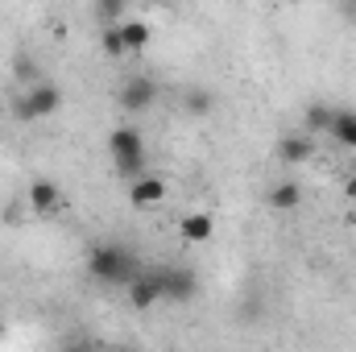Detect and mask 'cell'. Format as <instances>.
<instances>
[{"label":"cell","instance_id":"10","mask_svg":"<svg viewBox=\"0 0 356 352\" xmlns=\"http://www.w3.org/2000/svg\"><path fill=\"white\" fill-rule=\"evenodd\" d=\"M311 154H315V141H311V133H294V137H282V141H277V158H282V162H290V166L307 162Z\"/></svg>","mask_w":356,"mask_h":352},{"label":"cell","instance_id":"19","mask_svg":"<svg viewBox=\"0 0 356 352\" xmlns=\"http://www.w3.org/2000/svg\"><path fill=\"white\" fill-rule=\"evenodd\" d=\"M0 340H4V319H0Z\"/></svg>","mask_w":356,"mask_h":352},{"label":"cell","instance_id":"11","mask_svg":"<svg viewBox=\"0 0 356 352\" xmlns=\"http://www.w3.org/2000/svg\"><path fill=\"white\" fill-rule=\"evenodd\" d=\"M120 33H124V50L129 54H141L149 46V38H154L149 33V21H129V17L120 21Z\"/></svg>","mask_w":356,"mask_h":352},{"label":"cell","instance_id":"16","mask_svg":"<svg viewBox=\"0 0 356 352\" xmlns=\"http://www.w3.org/2000/svg\"><path fill=\"white\" fill-rule=\"evenodd\" d=\"M99 46H104V54H108V58H124V54H129V50H124L120 21H116V25H104V33H99Z\"/></svg>","mask_w":356,"mask_h":352},{"label":"cell","instance_id":"4","mask_svg":"<svg viewBox=\"0 0 356 352\" xmlns=\"http://www.w3.org/2000/svg\"><path fill=\"white\" fill-rule=\"evenodd\" d=\"M124 290H129V307H133V311H149L154 303H162V298H166L162 269H141Z\"/></svg>","mask_w":356,"mask_h":352},{"label":"cell","instance_id":"1","mask_svg":"<svg viewBox=\"0 0 356 352\" xmlns=\"http://www.w3.org/2000/svg\"><path fill=\"white\" fill-rule=\"evenodd\" d=\"M88 273L99 286H129V282L141 273V265H137V257H133L124 245H91Z\"/></svg>","mask_w":356,"mask_h":352},{"label":"cell","instance_id":"3","mask_svg":"<svg viewBox=\"0 0 356 352\" xmlns=\"http://www.w3.org/2000/svg\"><path fill=\"white\" fill-rule=\"evenodd\" d=\"M58 108H63V91L54 88L50 79H38V83H29V88L13 99V112H17V120H21V125L50 120Z\"/></svg>","mask_w":356,"mask_h":352},{"label":"cell","instance_id":"2","mask_svg":"<svg viewBox=\"0 0 356 352\" xmlns=\"http://www.w3.org/2000/svg\"><path fill=\"white\" fill-rule=\"evenodd\" d=\"M108 154H112V170L120 178H133L145 175V137L133 129V125H120L108 133Z\"/></svg>","mask_w":356,"mask_h":352},{"label":"cell","instance_id":"12","mask_svg":"<svg viewBox=\"0 0 356 352\" xmlns=\"http://www.w3.org/2000/svg\"><path fill=\"white\" fill-rule=\"evenodd\" d=\"M302 203V186L298 182H277L273 191H269V207L273 211H294Z\"/></svg>","mask_w":356,"mask_h":352},{"label":"cell","instance_id":"18","mask_svg":"<svg viewBox=\"0 0 356 352\" xmlns=\"http://www.w3.org/2000/svg\"><path fill=\"white\" fill-rule=\"evenodd\" d=\"M344 191H348V195H353V199H356V175L348 178V182H344Z\"/></svg>","mask_w":356,"mask_h":352},{"label":"cell","instance_id":"9","mask_svg":"<svg viewBox=\"0 0 356 352\" xmlns=\"http://www.w3.org/2000/svg\"><path fill=\"white\" fill-rule=\"evenodd\" d=\"M162 286H166V298L175 303H191L195 290H199V278L191 269H162Z\"/></svg>","mask_w":356,"mask_h":352},{"label":"cell","instance_id":"14","mask_svg":"<svg viewBox=\"0 0 356 352\" xmlns=\"http://www.w3.org/2000/svg\"><path fill=\"white\" fill-rule=\"evenodd\" d=\"M344 150H356V112H336V120H332V129H327Z\"/></svg>","mask_w":356,"mask_h":352},{"label":"cell","instance_id":"20","mask_svg":"<svg viewBox=\"0 0 356 352\" xmlns=\"http://www.w3.org/2000/svg\"><path fill=\"white\" fill-rule=\"evenodd\" d=\"M154 4H170V0H154Z\"/></svg>","mask_w":356,"mask_h":352},{"label":"cell","instance_id":"17","mask_svg":"<svg viewBox=\"0 0 356 352\" xmlns=\"http://www.w3.org/2000/svg\"><path fill=\"white\" fill-rule=\"evenodd\" d=\"M95 21H99V25L124 21V0H95Z\"/></svg>","mask_w":356,"mask_h":352},{"label":"cell","instance_id":"15","mask_svg":"<svg viewBox=\"0 0 356 352\" xmlns=\"http://www.w3.org/2000/svg\"><path fill=\"white\" fill-rule=\"evenodd\" d=\"M332 120H336V108H327V104H311V108H307V116H302L307 133H327V129H332Z\"/></svg>","mask_w":356,"mask_h":352},{"label":"cell","instance_id":"8","mask_svg":"<svg viewBox=\"0 0 356 352\" xmlns=\"http://www.w3.org/2000/svg\"><path fill=\"white\" fill-rule=\"evenodd\" d=\"M178 237H182L186 245H207V241L216 237V220H211L207 211H191V216L178 220Z\"/></svg>","mask_w":356,"mask_h":352},{"label":"cell","instance_id":"5","mask_svg":"<svg viewBox=\"0 0 356 352\" xmlns=\"http://www.w3.org/2000/svg\"><path fill=\"white\" fill-rule=\"evenodd\" d=\"M154 99H158V83H154V79H145V75H137V79H129V83L120 88V108H124V112H133V116L149 112V108H154Z\"/></svg>","mask_w":356,"mask_h":352},{"label":"cell","instance_id":"13","mask_svg":"<svg viewBox=\"0 0 356 352\" xmlns=\"http://www.w3.org/2000/svg\"><path fill=\"white\" fill-rule=\"evenodd\" d=\"M182 108H186L191 116H211V112H216V95L207 88H186L182 91Z\"/></svg>","mask_w":356,"mask_h":352},{"label":"cell","instance_id":"7","mask_svg":"<svg viewBox=\"0 0 356 352\" xmlns=\"http://www.w3.org/2000/svg\"><path fill=\"white\" fill-rule=\"evenodd\" d=\"M58 207H63V191H58V182L38 178V182L29 186V211H33V216H54Z\"/></svg>","mask_w":356,"mask_h":352},{"label":"cell","instance_id":"6","mask_svg":"<svg viewBox=\"0 0 356 352\" xmlns=\"http://www.w3.org/2000/svg\"><path fill=\"white\" fill-rule=\"evenodd\" d=\"M162 199H166V178L149 175V170L133 178V186H129V203H133V207L145 211V207H158Z\"/></svg>","mask_w":356,"mask_h":352}]
</instances>
